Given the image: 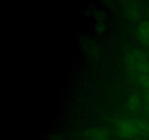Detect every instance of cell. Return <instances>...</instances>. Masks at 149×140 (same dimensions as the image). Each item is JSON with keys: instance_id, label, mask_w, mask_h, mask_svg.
Instances as JSON below:
<instances>
[{"instance_id": "obj_1", "label": "cell", "mask_w": 149, "mask_h": 140, "mask_svg": "<svg viewBox=\"0 0 149 140\" xmlns=\"http://www.w3.org/2000/svg\"><path fill=\"white\" fill-rule=\"evenodd\" d=\"M117 130L121 136L125 138H131L138 133V129L132 120H119L117 123Z\"/></svg>"}, {"instance_id": "obj_2", "label": "cell", "mask_w": 149, "mask_h": 140, "mask_svg": "<svg viewBox=\"0 0 149 140\" xmlns=\"http://www.w3.org/2000/svg\"><path fill=\"white\" fill-rule=\"evenodd\" d=\"M86 135L92 140H105L108 139L106 132L100 128H90L87 131Z\"/></svg>"}, {"instance_id": "obj_3", "label": "cell", "mask_w": 149, "mask_h": 140, "mask_svg": "<svg viewBox=\"0 0 149 140\" xmlns=\"http://www.w3.org/2000/svg\"><path fill=\"white\" fill-rule=\"evenodd\" d=\"M132 122L135 123L138 132L143 134L145 136H149V121L146 120L135 119L132 120Z\"/></svg>"}, {"instance_id": "obj_4", "label": "cell", "mask_w": 149, "mask_h": 140, "mask_svg": "<svg viewBox=\"0 0 149 140\" xmlns=\"http://www.w3.org/2000/svg\"><path fill=\"white\" fill-rule=\"evenodd\" d=\"M138 36L143 42L149 41V22H143L138 28Z\"/></svg>"}, {"instance_id": "obj_5", "label": "cell", "mask_w": 149, "mask_h": 140, "mask_svg": "<svg viewBox=\"0 0 149 140\" xmlns=\"http://www.w3.org/2000/svg\"><path fill=\"white\" fill-rule=\"evenodd\" d=\"M141 106V100L137 95H132L128 99V107L130 110L135 111L138 110Z\"/></svg>"}, {"instance_id": "obj_6", "label": "cell", "mask_w": 149, "mask_h": 140, "mask_svg": "<svg viewBox=\"0 0 149 140\" xmlns=\"http://www.w3.org/2000/svg\"><path fill=\"white\" fill-rule=\"evenodd\" d=\"M127 13L128 15H129L130 16H131V17H136L138 12H137L136 8H135L134 7H132L131 8L128 9Z\"/></svg>"}, {"instance_id": "obj_7", "label": "cell", "mask_w": 149, "mask_h": 140, "mask_svg": "<svg viewBox=\"0 0 149 140\" xmlns=\"http://www.w3.org/2000/svg\"><path fill=\"white\" fill-rule=\"evenodd\" d=\"M146 100L147 103L149 104V89L148 91L146 92Z\"/></svg>"}, {"instance_id": "obj_8", "label": "cell", "mask_w": 149, "mask_h": 140, "mask_svg": "<svg viewBox=\"0 0 149 140\" xmlns=\"http://www.w3.org/2000/svg\"><path fill=\"white\" fill-rule=\"evenodd\" d=\"M105 140H109V139H105Z\"/></svg>"}]
</instances>
